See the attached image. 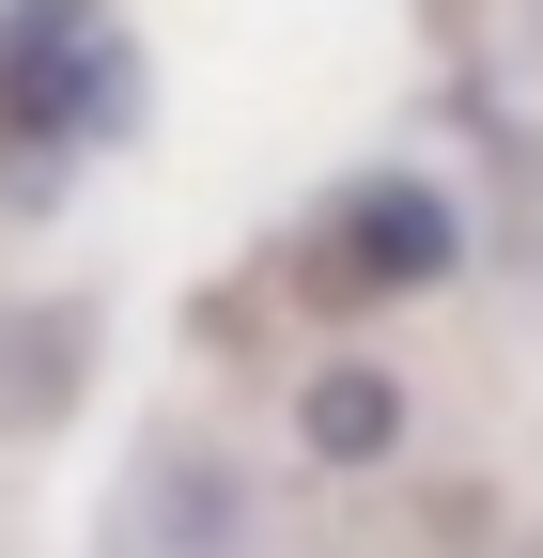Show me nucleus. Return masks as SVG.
Wrapping results in <instances>:
<instances>
[{"mask_svg":"<svg viewBox=\"0 0 543 558\" xmlns=\"http://www.w3.org/2000/svg\"><path fill=\"white\" fill-rule=\"evenodd\" d=\"M141 109V62H124L109 0H16L0 16V140L16 156H79Z\"/></svg>","mask_w":543,"mask_h":558,"instance_id":"nucleus-1","label":"nucleus"},{"mask_svg":"<svg viewBox=\"0 0 543 558\" xmlns=\"http://www.w3.org/2000/svg\"><path fill=\"white\" fill-rule=\"evenodd\" d=\"M435 264H450V202L435 186H373L342 218V279L358 295H403V279H435Z\"/></svg>","mask_w":543,"mask_h":558,"instance_id":"nucleus-2","label":"nucleus"},{"mask_svg":"<svg viewBox=\"0 0 543 558\" xmlns=\"http://www.w3.org/2000/svg\"><path fill=\"white\" fill-rule=\"evenodd\" d=\"M388 418H403V403H388L373 373H326V388H311V450H342V465H373V450H388Z\"/></svg>","mask_w":543,"mask_h":558,"instance_id":"nucleus-3","label":"nucleus"}]
</instances>
